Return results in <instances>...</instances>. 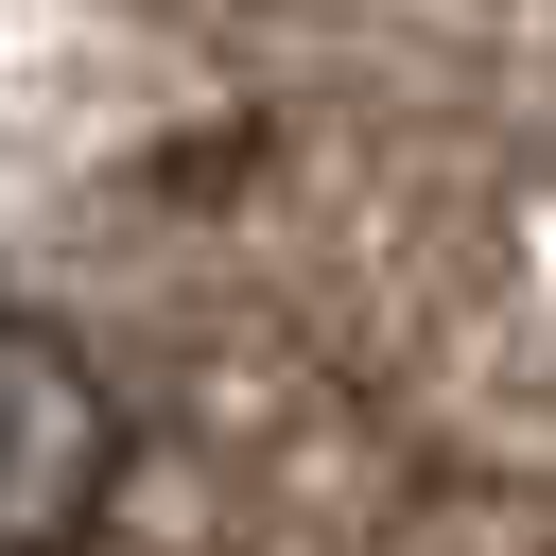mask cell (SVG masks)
I'll list each match as a JSON object with an SVG mask.
<instances>
[{
	"label": "cell",
	"instance_id": "obj_1",
	"mask_svg": "<svg viewBox=\"0 0 556 556\" xmlns=\"http://www.w3.org/2000/svg\"><path fill=\"white\" fill-rule=\"evenodd\" d=\"M122 469H139V400L87 365L70 313L0 295V556H87Z\"/></svg>",
	"mask_w": 556,
	"mask_h": 556
}]
</instances>
